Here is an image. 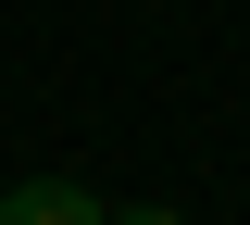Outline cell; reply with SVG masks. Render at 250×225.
I'll list each match as a JSON object with an SVG mask.
<instances>
[{
	"mask_svg": "<svg viewBox=\"0 0 250 225\" xmlns=\"http://www.w3.org/2000/svg\"><path fill=\"white\" fill-rule=\"evenodd\" d=\"M0 225H113V213H100L75 175H25V188L0 200Z\"/></svg>",
	"mask_w": 250,
	"mask_h": 225,
	"instance_id": "1",
	"label": "cell"
},
{
	"mask_svg": "<svg viewBox=\"0 0 250 225\" xmlns=\"http://www.w3.org/2000/svg\"><path fill=\"white\" fill-rule=\"evenodd\" d=\"M113 225H188V213H113Z\"/></svg>",
	"mask_w": 250,
	"mask_h": 225,
	"instance_id": "2",
	"label": "cell"
}]
</instances>
